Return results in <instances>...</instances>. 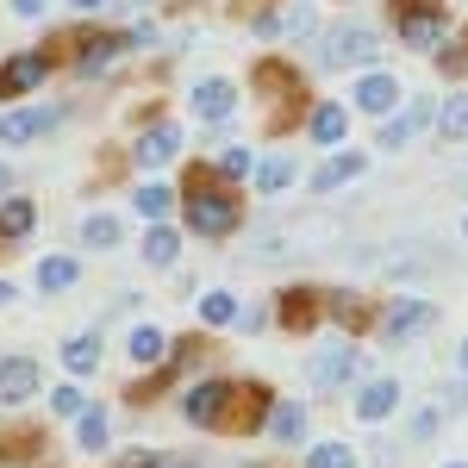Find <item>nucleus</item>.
<instances>
[{"label":"nucleus","mask_w":468,"mask_h":468,"mask_svg":"<svg viewBox=\"0 0 468 468\" xmlns=\"http://www.w3.org/2000/svg\"><path fill=\"white\" fill-rule=\"evenodd\" d=\"M187 225H194L200 238H225V231H238V200H231L218 181L194 176V187H187Z\"/></svg>","instance_id":"f257e3e1"},{"label":"nucleus","mask_w":468,"mask_h":468,"mask_svg":"<svg viewBox=\"0 0 468 468\" xmlns=\"http://www.w3.org/2000/svg\"><path fill=\"white\" fill-rule=\"evenodd\" d=\"M394 26L406 37V50H437L443 44V0H394Z\"/></svg>","instance_id":"f03ea898"},{"label":"nucleus","mask_w":468,"mask_h":468,"mask_svg":"<svg viewBox=\"0 0 468 468\" xmlns=\"http://www.w3.org/2000/svg\"><path fill=\"white\" fill-rule=\"evenodd\" d=\"M57 63V44H44V50H19V57H6L0 63V101H19V94H32L37 81L50 75Z\"/></svg>","instance_id":"7ed1b4c3"},{"label":"nucleus","mask_w":468,"mask_h":468,"mask_svg":"<svg viewBox=\"0 0 468 468\" xmlns=\"http://www.w3.org/2000/svg\"><path fill=\"white\" fill-rule=\"evenodd\" d=\"M368 57H381V37L368 32V26H337V32L324 37V69H350V63H368Z\"/></svg>","instance_id":"20e7f679"},{"label":"nucleus","mask_w":468,"mask_h":468,"mask_svg":"<svg viewBox=\"0 0 468 468\" xmlns=\"http://www.w3.org/2000/svg\"><path fill=\"white\" fill-rule=\"evenodd\" d=\"M231 399H238L231 381H200L181 399V412H187V425H231Z\"/></svg>","instance_id":"39448f33"},{"label":"nucleus","mask_w":468,"mask_h":468,"mask_svg":"<svg viewBox=\"0 0 468 468\" xmlns=\"http://www.w3.org/2000/svg\"><path fill=\"white\" fill-rule=\"evenodd\" d=\"M63 112L57 107H26V112H0V144H32V138H44L50 125H57Z\"/></svg>","instance_id":"423d86ee"},{"label":"nucleus","mask_w":468,"mask_h":468,"mask_svg":"<svg viewBox=\"0 0 468 468\" xmlns=\"http://www.w3.org/2000/svg\"><path fill=\"white\" fill-rule=\"evenodd\" d=\"M37 394V362L32 356H13L0 362V406H19V399Z\"/></svg>","instance_id":"0eeeda50"},{"label":"nucleus","mask_w":468,"mask_h":468,"mask_svg":"<svg viewBox=\"0 0 468 468\" xmlns=\"http://www.w3.org/2000/svg\"><path fill=\"white\" fill-rule=\"evenodd\" d=\"M231 107H238V88H231L225 75H213V81H200V88H194V112H200L207 125L231 119Z\"/></svg>","instance_id":"6e6552de"},{"label":"nucleus","mask_w":468,"mask_h":468,"mask_svg":"<svg viewBox=\"0 0 468 468\" xmlns=\"http://www.w3.org/2000/svg\"><path fill=\"white\" fill-rule=\"evenodd\" d=\"M350 375H356V350H350V344H344V350H324V356L313 362V388H319V394L344 388Z\"/></svg>","instance_id":"1a4fd4ad"},{"label":"nucleus","mask_w":468,"mask_h":468,"mask_svg":"<svg viewBox=\"0 0 468 468\" xmlns=\"http://www.w3.org/2000/svg\"><path fill=\"white\" fill-rule=\"evenodd\" d=\"M356 107L375 112V119L394 112L399 107V81H394V75H362V81H356Z\"/></svg>","instance_id":"9d476101"},{"label":"nucleus","mask_w":468,"mask_h":468,"mask_svg":"<svg viewBox=\"0 0 468 468\" xmlns=\"http://www.w3.org/2000/svg\"><path fill=\"white\" fill-rule=\"evenodd\" d=\"M176 150H181V132H176V125H150L144 138H138V150H132V156H138L144 169H163Z\"/></svg>","instance_id":"9b49d317"},{"label":"nucleus","mask_w":468,"mask_h":468,"mask_svg":"<svg viewBox=\"0 0 468 468\" xmlns=\"http://www.w3.org/2000/svg\"><path fill=\"white\" fill-rule=\"evenodd\" d=\"M119 50H125V37H88V44H81V57H75V69L81 75H107L112 63H119Z\"/></svg>","instance_id":"f8f14e48"},{"label":"nucleus","mask_w":468,"mask_h":468,"mask_svg":"<svg viewBox=\"0 0 468 468\" xmlns=\"http://www.w3.org/2000/svg\"><path fill=\"white\" fill-rule=\"evenodd\" d=\"M425 324H431V306H425V300H394L388 319H381V331H388V337H406V331H425Z\"/></svg>","instance_id":"ddd939ff"},{"label":"nucleus","mask_w":468,"mask_h":468,"mask_svg":"<svg viewBox=\"0 0 468 468\" xmlns=\"http://www.w3.org/2000/svg\"><path fill=\"white\" fill-rule=\"evenodd\" d=\"M394 406H399V381H368V388L356 394V419L375 425V419H388Z\"/></svg>","instance_id":"4468645a"},{"label":"nucleus","mask_w":468,"mask_h":468,"mask_svg":"<svg viewBox=\"0 0 468 468\" xmlns=\"http://www.w3.org/2000/svg\"><path fill=\"white\" fill-rule=\"evenodd\" d=\"M344 125H350V112L337 107V101H324V107H313V119H306L313 144H337V138H344Z\"/></svg>","instance_id":"2eb2a0df"},{"label":"nucleus","mask_w":468,"mask_h":468,"mask_svg":"<svg viewBox=\"0 0 468 468\" xmlns=\"http://www.w3.org/2000/svg\"><path fill=\"white\" fill-rule=\"evenodd\" d=\"M288 306H282V324L288 331H313V319H319V300L324 293H306V288H293V293H282Z\"/></svg>","instance_id":"dca6fc26"},{"label":"nucleus","mask_w":468,"mask_h":468,"mask_svg":"<svg viewBox=\"0 0 468 468\" xmlns=\"http://www.w3.org/2000/svg\"><path fill=\"white\" fill-rule=\"evenodd\" d=\"M350 176H362V156L356 150H344V156H331L319 176H313V194H331V187H344Z\"/></svg>","instance_id":"f3484780"},{"label":"nucleus","mask_w":468,"mask_h":468,"mask_svg":"<svg viewBox=\"0 0 468 468\" xmlns=\"http://www.w3.org/2000/svg\"><path fill=\"white\" fill-rule=\"evenodd\" d=\"M125 356L132 362H169V337H163V331H156V324H138V331H132V350H125Z\"/></svg>","instance_id":"a211bd4d"},{"label":"nucleus","mask_w":468,"mask_h":468,"mask_svg":"<svg viewBox=\"0 0 468 468\" xmlns=\"http://www.w3.org/2000/svg\"><path fill=\"white\" fill-rule=\"evenodd\" d=\"M256 88H269V94H282V101H300V75L288 63H256Z\"/></svg>","instance_id":"6ab92c4d"},{"label":"nucleus","mask_w":468,"mask_h":468,"mask_svg":"<svg viewBox=\"0 0 468 468\" xmlns=\"http://www.w3.org/2000/svg\"><path fill=\"white\" fill-rule=\"evenodd\" d=\"M425 119H431V107H425V101H419V107H406V119H388V125H381V150H399L412 132H419V125H425Z\"/></svg>","instance_id":"aec40b11"},{"label":"nucleus","mask_w":468,"mask_h":468,"mask_svg":"<svg viewBox=\"0 0 468 468\" xmlns=\"http://www.w3.org/2000/svg\"><path fill=\"white\" fill-rule=\"evenodd\" d=\"M238 394H244V406L231 412V425H238V431H256V425L269 419V388H238Z\"/></svg>","instance_id":"412c9836"},{"label":"nucleus","mask_w":468,"mask_h":468,"mask_svg":"<svg viewBox=\"0 0 468 468\" xmlns=\"http://www.w3.org/2000/svg\"><path fill=\"white\" fill-rule=\"evenodd\" d=\"M32 225H37L32 200H0V238H26Z\"/></svg>","instance_id":"4be33fe9"},{"label":"nucleus","mask_w":468,"mask_h":468,"mask_svg":"<svg viewBox=\"0 0 468 468\" xmlns=\"http://www.w3.org/2000/svg\"><path fill=\"white\" fill-rule=\"evenodd\" d=\"M324 313L344 324V331H362V319H368V306H362L356 293H324Z\"/></svg>","instance_id":"5701e85b"},{"label":"nucleus","mask_w":468,"mask_h":468,"mask_svg":"<svg viewBox=\"0 0 468 468\" xmlns=\"http://www.w3.org/2000/svg\"><path fill=\"white\" fill-rule=\"evenodd\" d=\"M181 250V238L169 231V225H150V238H144V262H156V269H169Z\"/></svg>","instance_id":"b1692460"},{"label":"nucleus","mask_w":468,"mask_h":468,"mask_svg":"<svg viewBox=\"0 0 468 468\" xmlns=\"http://www.w3.org/2000/svg\"><path fill=\"white\" fill-rule=\"evenodd\" d=\"M63 362H69L75 375H88V368L101 362V337H94V331H81V337H69V344H63Z\"/></svg>","instance_id":"393cba45"},{"label":"nucleus","mask_w":468,"mask_h":468,"mask_svg":"<svg viewBox=\"0 0 468 468\" xmlns=\"http://www.w3.org/2000/svg\"><path fill=\"white\" fill-rule=\"evenodd\" d=\"M37 288H44V293L75 288V262H69V256H50V262H37Z\"/></svg>","instance_id":"a878e982"},{"label":"nucleus","mask_w":468,"mask_h":468,"mask_svg":"<svg viewBox=\"0 0 468 468\" xmlns=\"http://www.w3.org/2000/svg\"><path fill=\"white\" fill-rule=\"evenodd\" d=\"M75 437H81V450H107V437H112V425H107V412H81V425H75Z\"/></svg>","instance_id":"bb28decb"},{"label":"nucleus","mask_w":468,"mask_h":468,"mask_svg":"<svg viewBox=\"0 0 468 468\" xmlns=\"http://www.w3.org/2000/svg\"><path fill=\"white\" fill-rule=\"evenodd\" d=\"M132 200H138V213H144V218H163V213H169V207H176V194H169L163 181H144V187H138Z\"/></svg>","instance_id":"cd10ccee"},{"label":"nucleus","mask_w":468,"mask_h":468,"mask_svg":"<svg viewBox=\"0 0 468 468\" xmlns=\"http://www.w3.org/2000/svg\"><path fill=\"white\" fill-rule=\"evenodd\" d=\"M81 238H88L94 250H112V244H119V218H112V213H94L88 225H81Z\"/></svg>","instance_id":"c85d7f7f"},{"label":"nucleus","mask_w":468,"mask_h":468,"mask_svg":"<svg viewBox=\"0 0 468 468\" xmlns=\"http://www.w3.org/2000/svg\"><path fill=\"white\" fill-rule=\"evenodd\" d=\"M238 313H244V306H238L231 293H207V300H200V319L207 324H238Z\"/></svg>","instance_id":"c756f323"},{"label":"nucleus","mask_w":468,"mask_h":468,"mask_svg":"<svg viewBox=\"0 0 468 468\" xmlns=\"http://www.w3.org/2000/svg\"><path fill=\"white\" fill-rule=\"evenodd\" d=\"M437 125H443V138H468V101H463V94L437 107Z\"/></svg>","instance_id":"7c9ffc66"},{"label":"nucleus","mask_w":468,"mask_h":468,"mask_svg":"<svg viewBox=\"0 0 468 468\" xmlns=\"http://www.w3.org/2000/svg\"><path fill=\"white\" fill-rule=\"evenodd\" d=\"M306 468H356V450H344V443H319V450H306Z\"/></svg>","instance_id":"2f4dec72"},{"label":"nucleus","mask_w":468,"mask_h":468,"mask_svg":"<svg viewBox=\"0 0 468 468\" xmlns=\"http://www.w3.org/2000/svg\"><path fill=\"white\" fill-rule=\"evenodd\" d=\"M288 181H293V163H288V156H275V163H262V169H256V187H262V194H282Z\"/></svg>","instance_id":"473e14b6"},{"label":"nucleus","mask_w":468,"mask_h":468,"mask_svg":"<svg viewBox=\"0 0 468 468\" xmlns=\"http://www.w3.org/2000/svg\"><path fill=\"white\" fill-rule=\"evenodd\" d=\"M50 406H57L63 419H81V412H88V394H81V388H57V399H50Z\"/></svg>","instance_id":"72a5a7b5"},{"label":"nucleus","mask_w":468,"mask_h":468,"mask_svg":"<svg viewBox=\"0 0 468 468\" xmlns=\"http://www.w3.org/2000/svg\"><path fill=\"white\" fill-rule=\"evenodd\" d=\"M300 431H306V419H300L293 406H282V412H275V437H282V443H300Z\"/></svg>","instance_id":"f704fd0d"},{"label":"nucleus","mask_w":468,"mask_h":468,"mask_svg":"<svg viewBox=\"0 0 468 468\" xmlns=\"http://www.w3.org/2000/svg\"><path fill=\"white\" fill-rule=\"evenodd\" d=\"M32 443H37L32 431H13V437L0 431V456H32Z\"/></svg>","instance_id":"c9c22d12"},{"label":"nucleus","mask_w":468,"mask_h":468,"mask_svg":"<svg viewBox=\"0 0 468 468\" xmlns=\"http://www.w3.org/2000/svg\"><path fill=\"white\" fill-rule=\"evenodd\" d=\"M218 169H225V176H250V150H225V156H218Z\"/></svg>","instance_id":"e433bc0d"},{"label":"nucleus","mask_w":468,"mask_h":468,"mask_svg":"<svg viewBox=\"0 0 468 468\" xmlns=\"http://www.w3.org/2000/svg\"><path fill=\"white\" fill-rule=\"evenodd\" d=\"M13 13H26V19H32V13H44V0H13Z\"/></svg>","instance_id":"4c0bfd02"},{"label":"nucleus","mask_w":468,"mask_h":468,"mask_svg":"<svg viewBox=\"0 0 468 468\" xmlns=\"http://www.w3.org/2000/svg\"><path fill=\"white\" fill-rule=\"evenodd\" d=\"M125 468H156V456H150V450H144V456H132V463H125Z\"/></svg>","instance_id":"58836bf2"},{"label":"nucleus","mask_w":468,"mask_h":468,"mask_svg":"<svg viewBox=\"0 0 468 468\" xmlns=\"http://www.w3.org/2000/svg\"><path fill=\"white\" fill-rule=\"evenodd\" d=\"M69 6H81V13H94V6H107V0H69Z\"/></svg>","instance_id":"ea45409f"},{"label":"nucleus","mask_w":468,"mask_h":468,"mask_svg":"<svg viewBox=\"0 0 468 468\" xmlns=\"http://www.w3.org/2000/svg\"><path fill=\"white\" fill-rule=\"evenodd\" d=\"M6 300H13V282H0V306H6Z\"/></svg>","instance_id":"a19ab883"},{"label":"nucleus","mask_w":468,"mask_h":468,"mask_svg":"<svg viewBox=\"0 0 468 468\" xmlns=\"http://www.w3.org/2000/svg\"><path fill=\"white\" fill-rule=\"evenodd\" d=\"M463 368H468V344H463Z\"/></svg>","instance_id":"79ce46f5"},{"label":"nucleus","mask_w":468,"mask_h":468,"mask_svg":"<svg viewBox=\"0 0 468 468\" xmlns=\"http://www.w3.org/2000/svg\"><path fill=\"white\" fill-rule=\"evenodd\" d=\"M450 468H463V463H450Z\"/></svg>","instance_id":"37998d69"},{"label":"nucleus","mask_w":468,"mask_h":468,"mask_svg":"<svg viewBox=\"0 0 468 468\" xmlns=\"http://www.w3.org/2000/svg\"><path fill=\"white\" fill-rule=\"evenodd\" d=\"M463 231H468V218H463Z\"/></svg>","instance_id":"c03bdc74"},{"label":"nucleus","mask_w":468,"mask_h":468,"mask_svg":"<svg viewBox=\"0 0 468 468\" xmlns=\"http://www.w3.org/2000/svg\"><path fill=\"white\" fill-rule=\"evenodd\" d=\"M176 468H187V463H176Z\"/></svg>","instance_id":"a18cd8bd"}]
</instances>
